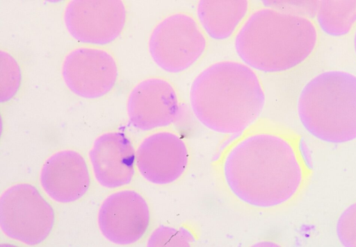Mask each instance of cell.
<instances>
[{"instance_id": "7c38bea8", "label": "cell", "mask_w": 356, "mask_h": 247, "mask_svg": "<svg viewBox=\"0 0 356 247\" xmlns=\"http://www.w3.org/2000/svg\"><path fill=\"white\" fill-rule=\"evenodd\" d=\"M40 182L51 199L69 203L86 193L90 178L83 156L73 150H63L46 160L40 171Z\"/></svg>"}, {"instance_id": "ba28073f", "label": "cell", "mask_w": 356, "mask_h": 247, "mask_svg": "<svg viewBox=\"0 0 356 247\" xmlns=\"http://www.w3.org/2000/svg\"><path fill=\"white\" fill-rule=\"evenodd\" d=\"M118 76L115 58L102 49L76 48L65 56L62 65L65 85L83 98L103 96L113 89Z\"/></svg>"}, {"instance_id": "8fae6325", "label": "cell", "mask_w": 356, "mask_h": 247, "mask_svg": "<svg viewBox=\"0 0 356 247\" xmlns=\"http://www.w3.org/2000/svg\"><path fill=\"white\" fill-rule=\"evenodd\" d=\"M179 113V101L174 86L159 77L146 78L131 90L127 100L131 124L151 130L173 124Z\"/></svg>"}, {"instance_id": "d6986e66", "label": "cell", "mask_w": 356, "mask_h": 247, "mask_svg": "<svg viewBox=\"0 0 356 247\" xmlns=\"http://www.w3.org/2000/svg\"><path fill=\"white\" fill-rule=\"evenodd\" d=\"M353 46H354V50H355V53L356 55V30L355 31L354 37H353Z\"/></svg>"}, {"instance_id": "9a60e30c", "label": "cell", "mask_w": 356, "mask_h": 247, "mask_svg": "<svg viewBox=\"0 0 356 247\" xmlns=\"http://www.w3.org/2000/svg\"><path fill=\"white\" fill-rule=\"evenodd\" d=\"M316 17L319 28L326 35H346L356 24V1H321Z\"/></svg>"}, {"instance_id": "ac0fdd59", "label": "cell", "mask_w": 356, "mask_h": 247, "mask_svg": "<svg viewBox=\"0 0 356 247\" xmlns=\"http://www.w3.org/2000/svg\"><path fill=\"white\" fill-rule=\"evenodd\" d=\"M336 232L343 246L356 247V202L350 205L339 216Z\"/></svg>"}, {"instance_id": "7a4b0ae2", "label": "cell", "mask_w": 356, "mask_h": 247, "mask_svg": "<svg viewBox=\"0 0 356 247\" xmlns=\"http://www.w3.org/2000/svg\"><path fill=\"white\" fill-rule=\"evenodd\" d=\"M189 101L193 114L204 126L235 135L259 119L266 96L254 69L243 62L225 60L207 67L193 79Z\"/></svg>"}, {"instance_id": "e0dca14e", "label": "cell", "mask_w": 356, "mask_h": 247, "mask_svg": "<svg viewBox=\"0 0 356 247\" xmlns=\"http://www.w3.org/2000/svg\"><path fill=\"white\" fill-rule=\"evenodd\" d=\"M195 241L187 229L160 226L150 235L147 246H190Z\"/></svg>"}, {"instance_id": "5b68a950", "label": "cell", "mask_w": 356, "mask_h": 247, "mask_svg": "<svg viewBox=\"0 0 356 247\" xmlns=\"http://www.w3.org/2000/svg\"><path fill=\"white\" fill-rule=\"evenodd\" d=\"M207 40L199 22L185 12L172 13L152 31L149 53L161 69L172 74L184 71L204 55Z\"/></svg>"}, {"instance_id": "8992f818", "label": "cell", "mask_w": 356, "mask_h": 247, "mask_svg": "<svg viewBox=\"0 0 356 247\" xmlns=\"http://www.w3.org/2000/svg\"><path fill=\"white\" fill-rule=\"evenodd\" d=\"M55 214L51 205L29 183H18L0 198V226L8 237L26 245L42 242L50 234Z\"/></svg>"}, {"instance_id": "3957f363", "label": "cell", "mask_w": 356, "mask_h": 247, "mask_svg": "<svg viewBox=\"0 0 356 247\" xmlns=\"http://www.w3.org/2000/svg\"><path fill=\"white\" fill-rule=\"evenodd\" d=\"M313 21L272 8L252 12L236 33V52L244 64L265 73L289 71L306 61L318 44Z\"/></svg>"}, {"instance_id": "30bf717a", "label": "cell", "mask_w": 356, "mask_h": 247, "mask_svg": "<svg viewBox=\"0 0 356 247\" xmlns=\"http://www.w3.org/2000/svg\"><path fill=\"white\" fill-rule=\"evenodd\" d=\"M189 163L188 148L175 133L162 130L143 139L136 151V164L140 175L155 185L177 180Z\"/></svg>"}, {"instance_id": "277c9868", "label": "cell", "mask_w": 356, "mask_h": 247, "mask_svg": "<svg viewBox=\"0 0 356 247\" xmlns=\"http://www.w3.org/2000/svg\"><path fill=\"white\" fill-rule=\"evenodd\" d=\"M298 116L316 139L342 144L356 139V76L328 70L311 78L302 88Z\"/></svg>"}, {"instance_id": "5bb4252c", "label": "cell", "mask_w": 356, "mask_h": 247, "mask_svg": "<svg viewBox=\"0 0 356 247\" xmlns=\"http://www.w3.org/2000/svg\"><path fill=\"white\" fill-rule=\"evenodd\" d=\"M250 3L245 0H202L197 5L198 22L210 37L223 40L232 36L246 19Z\"/></svg>"}, {"instance_id": "9c48e42d", "label": "cell", "mask_w": 356, "mask_h": 247, "mask_svg": "<svg viewBox=\"0 0 356 247\" xmlns=\"http://www.w3.org/2000/svg\"><path fill=\"white\" fill-rule=\"evenodd\" d=\"M149 221V209L145 199L132 189L110 194L102 202L97 215L102 235L119 245L138 241L147 232Z\"/></svg>"}, {"instance_id": "6da1fadb", "label": "cell", "mask_w": 356, "mask_h": 247, "mask_svg": "<svg viewBox=\"0 0 356 247\" xmlns=\"http://www.w3.org/2000/svg\"><path fill=\"white\" fill-rule=\"evenodd\" d=\"M222 174L230 191L241 202L272 208L293 201L312 175L299 138L257 132L238 140L227 153Z\"/></svg>"}, {"instance_id": "4fadbf2b", "label": "cell", "mask_w": 356, "mask_h": 247, "mask_svg": "<svg viewBox=\"0 0 356 247\" xmlns=\"http://www.w3.org/2000/svg\"><path fill=\"white\" fill-rule=\"evenodd\" d=\"M89 157L94 176L102 186L117 188L131 181L136 153L124 133L108 132L97 137L89 151Z\"/></svg>"}, {"instance_id": "52a82bcc", "label": "cell", "mask_w": 356, "mask_h": 247, "mask_svg": "<svg viewBox=\"0 0 356 247\" xmlns=\"http://www.w3.org/2000/svg\"><path fill=\"white\" fill-rule=\"evenodd\" d=\"M127 10L120 0H72L64 10V22L76 40L93 44L113 42L122 33Z\"/></svg>"}, {"instance_id": "2e32d148", "label": "cell", "mask_w": 356, "mask_h": 247, "mask_svg": "<svg viewBox=\"0 0 356 247\" xmlns=\"http://www.w3.org/2000/svg\"><path fill=\"white\" fill-rule=\"evenodd\" d=\"M0 60V101L3 103L16 94L22 77L19 66L10 53L1 50Z\"/></svg>"}]
</instances>
